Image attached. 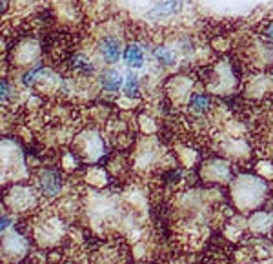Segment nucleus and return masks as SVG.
<instances>
[{"instance_id": "f257e3e1", "label": "nucleus", "mask_w": 273, "mask_h": 264, "mask_svg": "<svg viewBox=\"0 0 273 264\" xmlns=\"http://www.w3.org/2000/svg\"><path fill=\"white\" fill-rule=\"evenodd\" d=\"M100 55L102 59L106 62H110V64H115L119 59H121V42L117 40L115 37H106L102 38L100 42Z\"/></svg>"}, {"instance_id": "f03ea898", "label": "nucleus", "mask_w": 273, "mask_h": 264, "mask_svg": "<svg viewBox=\"0 0 273 264\" xmlns=\"http://www.w3.org/2000/svg\"><path fill=\"white\" fill-rule=\"evenodd\" d=\"M102 88L106 89V91H110V93H119L121 91V86H122V82H124V77H122L119 71H115V70H110V71H106V73L102 75Z\"/></svg>"}, {"instance_id": "7ed1b4c3", "label": "nucleus", "mask_w": 273, "mask_h": 264, "mask_svg": "<svg viewBox=\"0 0 273 264\" xmlns=\"http://www.w3.org/2000/svg\"><path fill=\"white\" fill-rule=\"evenodd\" d=\"M124 61L126 64L130 66V68H135V70H139L144 66V51L140 46L137 44H131L124 49Z\"/></svg>"}, {"instance_id": "20e7f679", "label": "nucleus", "mask_w": 273, "mask_h": 264, "mask_svg": "<svg viewBox=\"0 0 273 264\" xmlns=\"http://www.w3.org/2000/svg\"><path fill=\"white\" fill-rule=\"evenodd\" d=\"M209 108V97L202 93H195L191 97V110L197 113H204Z\"/></svg>"}, {"instance_id": "39448f33", "label": "nucleus", "mask_w": 273, "mask_h": 264, "mask_svg": "<svg viewBox=\"0 0 273 264\" xmlns=\"http://www.w3.org/2000/svg\"><path fill=\"white\" fill-rule=\"evenodd\" d=\"M181 2L182 0H162L160 6H158L157 10L153 11L151 15H168V13H173L181 8Z\"/></svg>"}, {"instance_id": "423d86ee", "label": "nucleus", "mask_w": 273, "mask_h": 264, "mask_svg": "<svg viewBox=\"0 0 273 264\" xmlns=\"http://www.w3.org/2000/svg\"><path fill=\"white\" fill-rule=\"evenodd\" d=\"M124 93H126V95H128L130 98H133L135 95L139 93V79H137V75H133V73H128V75H126Z\"/></svg>"}, {"instance_id": "0eeeda50", "label": "nucleus", "mask_w": 273, "mask_h": 264, "mask_svg": "<svg viewBox=\"0 0 273 264\" xmlns=\"http://www.w3.org/2000/svg\"><path fill=\"white\" fill-rule=\"evenodd\" d=\"M155 57H157V61L162 62V64L166 66L175 64V53L170 47H157L155 49Z\"/></svg>"}, {"instance_id": "6e6552de", "label": "nucleus", "mask_w": 273, "mask_h": 264, "mask_svg": "<svg viewBox=\"0 0 273 264\" xmlns=\"http://www.w3.org/2000/svg\"><path fill=\"white\" fill-rule=\"evenodd\" d=\"M73 68L84 75H91L93 71H95V68H93L91 62L82 55H77V59H73Z\"/></svg>"}, {"instance_id": "1a4fd4ad", "label": "nucleus", "mask_w": 273, "mask_h": 264, "mask_svg": "<svg viewBox=\"0 0 273 264\" xmlns=\"http://www.w3.org/2000/svg\"><path fill=\"white\" fill-rule=\"evenodd\" d=\"M44 188H46V191H49V193H57V191L61 190V179L57 175H53V173H49V175L44 179Z\"/></svg>"}, {"instance_id": "9d476101", "label": "nucleus", "mask_w": 273, "mask_h": 264, "mask_svg": "<svg viewBox=\"0 0 273 264\" xmlns=\"http://www.w3.org/2000/svg\"><path fill=\"white\" fill-rule=\"evenodd\" d=\"M10 91H11L10 80L0 79V100H8L10 98Z\"/></svg>"}, {"instance_id": "9b49d317", "label": "nucleus", "mask_w": 273, "mask_h": 264, "mask_svg": "<svg viewBox=\"0 0 273 264\" xmlns=\"http://www.w3.org/2000/svg\"><path fill=\"white\" fill-rule=\"evenodd\" d=\"M10 223H11V221H10V219H4V217H2V219H0V232H4V230H6V228H8V226H10Z\"/></svg>"}, {"instance_id": "f8f14e48", "label": "nucleus", "mask_w": 273, "mask_h": 264, "mask_svg": "<svg viewBox=\"0 0 273 264\" xmlns=\"http://www.w3.org/2000/svg\"><path fill=\"white\" fill-rule=\"evenodd\" d=\"M266 37L269 38V40H273V22L269 24V28H268V31H266Z\"/></svg>"}]
</instances>
